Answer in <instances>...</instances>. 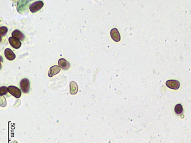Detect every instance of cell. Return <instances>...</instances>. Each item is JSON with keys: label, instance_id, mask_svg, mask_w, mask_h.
I'll list each match as a JSON object with an SVG mask.
<instances>
[{"label": "cell", "instance_id": "7", "mask_svg": "<svg viewBox=\"0 0 191 143\" xmlns=\"http://www.w3.org/2000/svg\"><path fill=\"white\" fill-rule=\"evenodd\" d=\"M60 68L57 65L51 66L48 71V75L49 77H52L60 72Z\"/></svg>", "mask_w": 191, "mask_h": 143}, {"label": "cell", "instance_id": "3", "mask_svg": "<svg viewBox=\"0 0 191 143\" xmlns=\"http://www.w3.org/2000/svg\"><path fill=\"white\" fill-rule=\"evenodd\" d=\"M8 92L11 94L12 96H13L14 97L19 99L21 96V92L19 88L13 86V85H10L8 87Z\"/></svg>", "mask_w": 191, "mask_h": 143}, {"label": "cell", "instance_id": "8", "mask_svg": "<svg viewBox=\"0 0 191 143\" xmlns=\"http://www.w3.org/2000/svg\"><path fill=\"white\" fill-rule=\"evenodd\" d=\"M59 66L63 70H68L70 68V64L64 58H60L58 61Z\"/></svg>", "mask_w": 191, "mask_h": 143}, {"label": "cell", "instance_id": "1", "mask_svg": "<svg viewBox=\"0 0 191 143\" xmlns=\"http://www.w3.org/2000/svg\"><path fill=\"white\" fill-rule=\"evenodd\" d=\"M44 6V2L42 1H37L33 2L29 6V10L32 13H36L40 11Z\"/></svg>", "mask_w": 191, "mask_h": 143}, {"label": "cell", "instance_id": "5", "mask_svg": "<svg viewBox=\"0 0 191 143\" xmlns=\"http://www.w3.org/2000/svg\"><path fill=\"white\" fill-rule=\"evenodd\" d=\"M9 44H11V46L16 49H17L19 48H20L21 46V43L20 41V40H18L17 38H16L13 37H11L9 38Z\"/></svg>", "mask_w": 191, "mask_h": 143}, {"label": "cell", "instance_id": "13", "mask_svg": "<svg viewBox=\"0 0 191 143\" xmlns=\"http://www.w3.org/2000/svg\"><path fill=\"white\" fill-rule=\"evenodd\" d=\"M8 28L5 26H1L0 28V34H1V37L5 36L7 32H8Z\"/></svg>", "mask_w": 191, "mask_h": 143}, {"label": "cell", "instance_id": "14", "mask_svg": "<svg viewBox=\"0 0 191 143\" xmlns=\"http://www.w3.org/2000/svg\"><path fill=\"white\" fill-rule=\"evenodd\" d=\"M8 88L6 87H1L0 88V96H2L5 95H6L8 92Z\"/></svg>", "mask_w": 191, "mask_h": 143}, {"label": "cell", "instance_id": "11", "mask_svg": "<svg viewBox=\"0 0 191 143\" xmlns=\"http://www.w3.org/2000/svg\"><path fill=\"white\" fill-rule=\"evenodd\" d=\"M78 91V86L75 81H71L69 84V92L71 95H75Z\"/></svg>", "mask_w": 191, "mask_h": 143}, {"label": "cell", "instance_id": "4", "mask_svg": "<svg viewBox=\"0 0 191 143\" xmlns=\"http://www.w3.org/2000/svg\"><path fill=\"white\" fill-rule=\"evenodd\" d=\"M166 85L170 89L177 90L180 88V84L177 80H169L166 82Z\"/></svg>", "mask_w": 191, "mask_h": 143}, {"label": "cell", "instance_id": "2", "mask_svg": "<svg viewBox=\"0 0 191 143\" xmlns=\"http://www.w3.org/2000/svg\"><path fill=\"white\" fill-rule=\"evenodd\" d=\"M21 91L24 93H28L30 90V82L28 78H23L20 83Z\"/></svg>", "mask_w": 191, "mask_h": 143}, {"label": "cell", "instance_id": "6", "mask_svg": "<svg viewBox=\"0 0 191 143\" xmlns=\"http://www.w3.org/2000/svg\"><path fill=\"white\" fill-rule=\"evenodd\" d=\"M110 36L112 40L115 42H119L121 40V36L117 28H113L110 31Z\"/></svg>", "mask_w": 191, "mask_h": 143}, {"label": "cell", "instance_id": "10", "mask_svg": "<svg viewBox=\"0 0 191 143\" xmlns=\"http://www.w3.org/2000/svg\"><path fill=\"white\" fill-rule=\"evenodd\" d=\"M11 36L12 37L17 38L20 41H23L25 39L24 34L18 29H15L14 31H13V32L11 33Z\"/></svg>", "mask_w": 191, "mask_h": 143}, {"label": "cell", "instance_id": "9", "mask_svg": "<svg viewBox=\"0 0 191 143\" xmlns=\"http://www.w3.org/2000/svg\"><path fill=\"white\" fill-rule=\"evenodd\" d=\"M5 57L9 61H12L15 59L16 55L10 48H6L4 51Z\"/></svg>", "mask_w": 191, "mask_h": 143}, {"label": "cell", "instance_id": "12", "mask_svg": "<svg viewBox=\"0 0 191 143\" xmlns=\"http://www.w3.org/2000/svg\"><path fill=\"white\" fill-rule=\"evenodd\" d=\"M175 113L176 114H178V115L181 114L182 113V111H183V108H182V106L181 105V104H177L175 106Z\"/></svg>", "mask_w": 191, "mask_h": 143}]
</instances>
